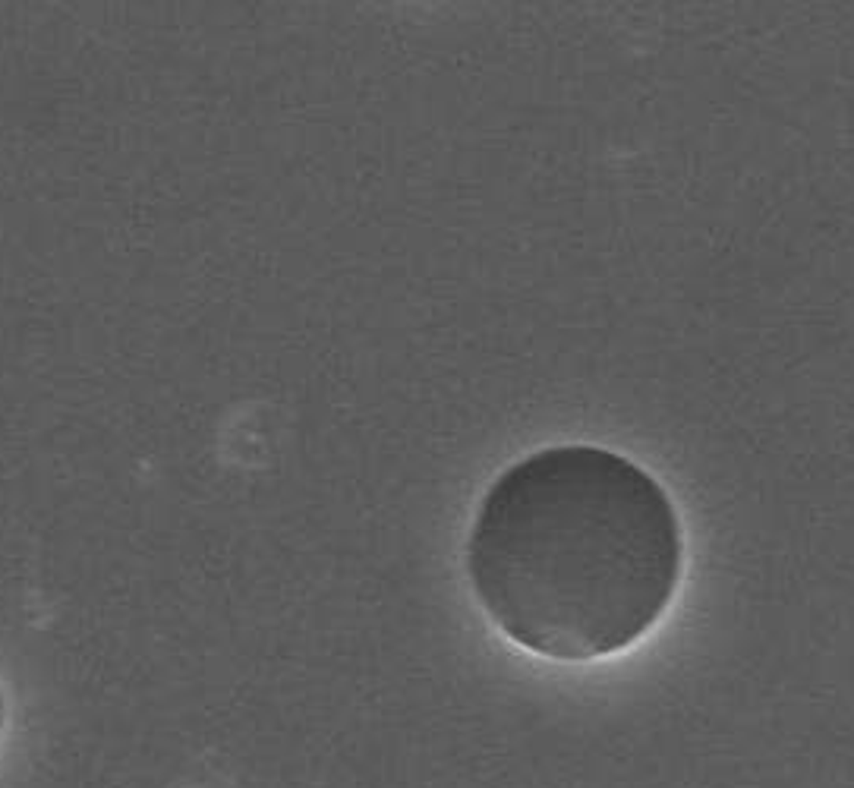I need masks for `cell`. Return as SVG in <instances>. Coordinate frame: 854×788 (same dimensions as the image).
I'll return each instance as SVG.
<instances>
[{
	"label": "cell",
	"mask_w": 854,
	"mask_h": 788,
	"mask_svg": "<svg viewBox=\"0 0 854 788\" xmlns=\"http://www.w3.org/2000/svg\"><path fill=\"white\" fill-rule=\"evenodd\" d=\"M467 580L520 650L593 662L668 612L684 530L665 486L599 445H548L492 480L467 536Z\"/></svg>",
	"instance_id": "cell-1"
},
{
	"label": "cell",
	"mask_w": 854,
	"mask_h": 788,
	"mask_svg": "<svg viewBox=\"0 0 854 788\" xmlns=\"http://www.w3.org/2000/svg\"><path fill=\"white\" fill-rule=\"evenodd\" d=\"M4 719H6V706H4V691H0V732H4Z\"/></svg>",
	"instance_id": "cell-2"
}]
</instances>
